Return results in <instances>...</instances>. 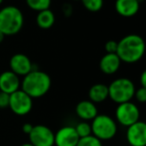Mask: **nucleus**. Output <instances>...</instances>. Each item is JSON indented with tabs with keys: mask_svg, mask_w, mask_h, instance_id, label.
Instances as JSON below:
<instances>
[{
	"mask_svg": "<svg viewBox=\"0 0 146 146\" xmlns=\"http://www.w3.org/2000/svg\"><path fill=\"white\" fill-rule=\"evenodd\" d=\"M144 53L145 42L144 39L137 34L126 35L117 42L116 54L121 62L135 63L143 57Z\"/></svg>",
	"mask_w": 146,
	"mask_h": 146,
	"instance_id": "f257e3e1",
	"label": "nucleus"
},
{
	"mask_svg": "<svg viewBox=\"0 0 146 146\" xmlns=\"http://www.w3.org/2000/svg\"><path fill=\"white\" fill-rule=\"evenodd\" d=\"M51 88V78L46 72L37 69L31 70L23 76L20 89L28 94L32 99L43 97Z\"/></svg>",
	"mask_w": 146,
	"mask_h": 146,
	"instance_id": "f03ea898",
	"label": "nucleus"
},
{
	"mask_svg": "<svg viewBox=\"0 0 146 146\" xmlns=\"http://www.w3.org/2000/svg\"><path fill=\"white\" fill-rule=\"evenodd\" d=\"M24 16L18 7L8 5L0 9V32L5 36H12L21 31Z\"/></svg>",
	"mask_w": 146,
	"mask_h": 146,
	"instance_id": "7ed1b4c3",
	"label": "nucleus"
},
{
	"mask_svg": "<svg viewBox=\"0 0 146 146\" xmlns=\"http://www.w3.org/2000/svg\"><path fill=\"white\" fill-rule=\"evenodd\" d=\"M135 90V85L129 78L120 77L108 85V98L117 104L131 101Z\"/></svg>",
	"mask_w": 146,
	"mask_h": 146,
	"instance_id": "20e7f679",
	"label": "nucleus"
},
{
	"mask_svg": "<svg viewBox=\"0 0 146 146\" xmlns=\"http://www.w3.org/2000/svg\"><path fill=\"white\" fill-rule=\"evenodd\" d=\"M91 134L100 141H107L115 137L117 133V122L109 115L97 114L91 120Z\"/></svg>",
	"mask_w": 146,
	"mask_h": 146,
	"instance_id": "39448f33",
	"label": "nucleus"
},
{
	"mask_svg": "<svg viewBox=\"0 0 146 146\" xmlns=\"http://www.w3.org/2000/svg\"><path fill=\"white\" fill-rule=\"evenodd\" d=\"M115 121L120 125L128 127L140 120V110L138 106L131 101L117 104L115 110Z\"/></svg>",
	"mask_w": 146,
	"mask_h": 146,
	"instance_id": "423d86ee",
	"label": "nucleus"
},
{
	"mask_svg": "<svg viewBox=\"0 0 146 146\" xmlns=\"http://www.w3.org/2000/svg\"><path fill=\"white\" fill-rule=\"evenodd\" d=\"M8 107L13 113L18 116L27 115L32 110L33 99L23 90L18 89L9 95Z\"/></svg>",
	"mask_w": 146,
	"mask_h": 146,
	"instance_id": "0eeeda50",
	"label": "nucleus"
},
{
	"mask_svg": "<svg viewBox=\"0 0 146 146\" xmlns=\"http://www.w3.org/2000/svg\"><path fill=\"white\" fill-rule=\"evenodd\" d=\"M28 137L33 146H54V132L43 124L33 125Z\"/></svg>",
	"mask_w": 146,
	"mask_h": 146,
	"instance_id": "6e6552de",
	"label": "nucleus"
},
{
	"mask_svg": "<svg viewBox=\"0 0 146 146\" xmlns=\"http://www.w3.org/2000/svg\"><path fill=\"white\" fill-rule=\"evenodd\" d=\"M126 140L130 146H146V124L144 121L135 122L128 126Z\"/></svg>",
	"mask_w": 146,
	"mask_h": 146,
	"instance_id": "1a4fd4ad",
	"label": "nucleus"
},
{
	"mask_svg": "<svg viewBox=\"0 0 146 146\" xmlns=\"http://www.w3.org/2000/svg\"><path fill=\"white\" fill-rule=\"evenodd\" d=\"M10 71L15 73L16 75L25 76L31 70H33V65L30 58L24 53H16L12 55L9 60Z\"/></svg>",
	"mask_w": 146,
	"mask_h": 146,
	"instance_id": "9d476101",
	"label": "nucleus"
},
{
	"mask_svg": "<svg viewBox=\"0 0 146 146\" xmlns=\"http://www.w3.org/2000/svg\"><path fill=\"white\" fill-rule=\"evenodd\" d=\"M79 140L74 126H63L54 133L55 146H76Z\"/></svg>",
	"mask_w": 146,
	"mask_h": 146,
	"instance_id": "9b49d317",
	"label": "nucleus"
},
{
	"mask_svg": "<svg viewBox=\"0 0 146 146\" xmlns=\"http://www.w3.org/2000/svg\"><path fill=\"white\" fill-rule=\"evenodd\" d=\"M20 78L12 71L7 70L0 74V91L10 95L13 92L20 89Z\"/></svg>",
	"mask_w": 146,
	"mask_h": 146,
	"instance_id": "f8f14e48",
	"label": "nucleus"
},
{
	"mask_svg": "<svg viewBox=\"0 0 146 146\" xmlns=\"http://www.w3.org/2000/svg\"><path fill=\"white\" fill-rule=\"evenodd\" d=\"M75 113L81 121H91L98 114V109L95 103L90 100H82L78 102L75 107Z\"/></svg>",
	"mask_w": 146,
	"mask_h": 146,
	"instance_id": "ddd939ff",
	"label": "nucleus"
},
{
	"mask_svg": "<svg viewBox=\"0 0 146 146\" xmlns=\"http://www.w3.org/2000/svg\"><path fill=\"white\" fill-rule=\"evenodd\" d=\"M140 1L139 0H116L115 10L120 16L133 17L139 11Z\"/></svg>",
	"mask_w": 146,
	"mask_h": 146,
	"instance_id": "4468645a",
	"label": "nucleus"
},
{
	"mask_svg": "<svg viewBox=\"0 0 146 146\" xmlns=\"http://www.w3.org/2000/svg\"><path fill=\"white\" fill-rule=\"evenodd\" d=\"M121 65V60L116 53H106L102 56L99 62V68L106 75H112L118 71Z\"/></svg>",
	"mask_w": 146,
	"mask_h": 146,
	"instance_id": "2eb2a0df",
	"label": "nucleus"
},
{
	"mask_svg": "<svg viewBox=\"0 0 146 146\" xmlns=\"http://www.w3.org/2000/svg\"><path fill=\"white\" fill-rule=\"evenodd\" d=\"M88 98L91 102L97 104L105 101L108 98V85L103 83H96L90 87Z\"/></svg>",
	"mask_w": 146,
	"mask_h": 146,
	"instance_id": "dca6fc26",
	"label": "nucleus"
},
{
	"mask_svg": "<svg viewBox=\"0 0 146 146\" xmlns=\"http://www.w3.org/2000/svg\"><path fill=\"white\" fill-rule=\"evenodd\" d=\"M36 23L39 28L41 29H49L54 25L55 23V15L52 10L46 9L37 13Z\"/></svg>",
	"mask_w": 146,
	"mask_h": 146,
	"instance_id": "f3484780",
	"label": "nucleus"
},
{
	"mask_svg": "<svg viewBox=\"0 0 146 146\" xmlns=\"http://www.w3.org/2000/svg\"><path fill=\"white\" fill-rule=\"evenodd\" d=\"M26 4L31 10L40 12L42 10L50 8L52 0H25Z\"/></svg>",
	"mask_w": 146,
	"mask_h": 146,
	"instance_id": "a211bd4d",
	"label": "nucleus"
},
{
	"mask_svg": "<svg viewBox=\"0 0 146 146\" xmlns=\"http://www.w3.org/2000/svg\"><path fill=\"white\" fill-rule=\"evenodd\" d=\"M86 10L90 12H98L103 7V0H80Z\"/></svg>",
	"mask_w": 146,
	"mask_h": 146,
	"instance_id": "6ab92c4d",
	"label": "nucleus"
},
{
	"mask_svg": "<svg viewBox=\"0 0 146 146\" xmlns=\"http://www.w3.org/2000/svg\"><path fill=\"white\" fill-rule=\"evenodd\" d=\"M74 128L79 138L91 135V125L88 121H80L76 124V126H74Z\"/></svg>",
	"mask_w": 146,
	"mask_h": 146,
	"instance_id": "aec40b11",
	"label": "nucleus"
},
{
	"mask_svg": "<svg viewBox=\"0 0 146 146\" xmlns=\"http://www.w3.org/2000/svg\"><path fill=\"white\" fill-rule=\"evenodd\" d=\"M76 146H103L102 145V141H100L98 138L95 136L91 135L86 136V137L79 138Z\"/></svg>",
	"mask_w": 146,
	"mask_h": 146,
	"instance_id": "412c9836",
	"label": "nucleus"
},
{
	"mask_svg": "<svg viewBox=\"0 0 146 146\" xmlns=\"http://www.w3.org/2000/svg\"><path fill=\"white\" fill-rule=\"evenodd\" d=\"M134 97L140 103H145L146 102V88L140 87L134 92Z\"/></svg>",
	"mask_w": 146,
	"mask_h": 146,
	"instance_id": "4be33fe9",
	"label": "nucleus"
},
{
	"mask_svg": "<svg viewBox=\"0 0 146 146\" xmlns=\"http://www.w3.org/2000/svg\"><path fill=\"white\" fill-rule=\"evenodd\" d=\"M106 53H116L117 50V41L114 40H108L104 45Z\"/></svg>",
	"mask_w": 146,
	"mask_h": 146,
	"instance_id": "5701e85b",
	"label": "nucleus"
},
{
	"mask_svg": "<svg viewBox=\"0 0 146 146\" xmlns=\"http://www.w3.org/2000/svg\"><path fill=\"white\" fill-rule=\"evenodd\" d=\"M9 105V94L0 91V109L7 108Z\"/></svg>",
	"mask_w": 146,
	"mask_h": 146,
	"instance_id": "b1692460",
	"label": "nucleus"
},
{
	"mask_svg": "<svg viewBox=\"0 0 146 146\" xmlns=\"http://www.w3.org/2000/svg\"><path fill=\"white\" fill-rule=\"evenodd\" d=\"M62 13L65 17H70L73 13V7L70 3H64L62 5Z\"/></svg>",
	"mask_w": 146,
	"mask_h": 146,
	"instance_id": "393cba45",
	"label": "nucleus"
},
{
	"mask_svg": "<svg viewBox=\"0 0 146 146\" xmlns=\"http://www.w3.org/2000/svg\"><path fill=\"white\" fill-rule=\"evenodd\" d=\"M32 128H33V125L31 123H24V124H23V126H22L23 133H25V134H27V135H28V134L31 132V130H32Z\"/></svg>",
	"mask_w": 146,
	"mask_h": 146,
	"instance_id": "a878e982",
	"label": "nucleus"
},
{
	"mask_svg": "<svg viewBox=\"0 0 146 146\" xmlns=\"http://www.w3.org/2000/svg\"><path fill=\"white\" fill-rule=\"evenodd\" d=\"M140 84H141V87L146 88V71H143L141 73V76H140Z\"/></svg>",
	"mask_w": 146,
	"mask_h": 146,
	"instance_id": "bb28decb",
	"label": "nucleus"
},
{
	"mask_svg": "<svg viewBox=\"0 0 146 146\" xmlns=\"http://www.w3.org/2000/svg\"><path fill=\"white\" fill-rule=\"evenodd\" d=\"M4 38H5V35H4V34H2V33L0 32V43H2V42H3Z\"/></svg>",
	"mask_w": 146,
	"mask_h": 146,
	"instance_id": "cd10ccee",
	"label": "nucleus"
},
{
	"mask_svg": "<svg viewBox=\"0 0 146 146\" xmlns=\"http://www.w3.org/2000/svg\"><path fill=\"white\" fill-rule=\"evenodd\" d=\"M21 146H33V145H32V144H30V143H29V142H28V143H24V144H22V145H21Z\"/></svg>",
	"mask_w": 146,
	"mask_h": 146,
	"instance_id": "c85d7f7f",
	"label": "nucleus"
},
{
	"mask_svg": "<svg viewBox=\"0 0 146 146\" xmlns=\"http://www.w3.org/2000/svg\"><path fill=\"white\" fill-rule=\"evenodd\" d=\"M2 2H3V0H0V5L2 4Z\"/></svg>",
	"mask_w": 146,
	"mask_h": 146,
	"instance_id": "c756f323",
	"label": "nucleus"
},
{
	"mask_svg": "<svg viewBox=\"0 0 146 146\" xmlns=\"http://www.w3.org/2000/svg\"><path fill=\"white\" fill-rule=\"evenodd\" d=\"M73 1H80V0H73Z\"/></svg>",
	"mask_w": 146,
	"mask_h": 146,
	"instance_id": "7c9ffc66",
	"label": "nucleus"
}]
</instances>
